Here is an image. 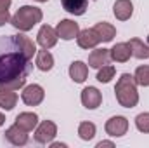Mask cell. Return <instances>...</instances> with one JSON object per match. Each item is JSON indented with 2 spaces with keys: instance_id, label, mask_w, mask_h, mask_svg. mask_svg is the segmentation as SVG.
I'll return each mask as SVG.
<instances>
[{
  "instance_id": "obj_1",
  "label": "cell",
  "mask_w": 149,
  "mask_h": 148,
  "mask_svg": "<svg viewBox=\"0 0 149 148\" xmlns=\"http://www.w3.org/2000/svg\"><path fill=\"white\" fill-rule=\"evenodd\" d=\"M37 54V45L24 32L17 35L0 37V85L26 78L33 70V56Z\"/></svg>"
},
{
  "instance_id": "obj_2",
  "label": "cell",
  "mask_w": 149,
  "mask_h": 148,
  "mask_svg": "<svg viewBox=\"0 0 149 148\" xmlns=\"http://www.w3.org/2000/svg\"><path fill=\"white\" fill-rule=\"evenodd\" d=\"M114 96L120 106L123 108H134L139 103V91H137V82L134 75L121 73L114 85Z\"/></svg>"
},
{
  "instance_id": "obj_3",
  "label": "cell",
  "mask_w": 149,
  "mask_h": 148,
  "mask_svg": "<svg viewBox=\"0 0 149 148\" xmlns=\"http://www.w3.org/2000/svg\"><path fill=\"white\" fill-rule=\"evenodd\" d=\"M42 18H43L42 9H38L35 5H23L10 18V25L16 30L26 33V32L33 30V26H37L38 23H42Z\"/></svg>"
},
{
  "instance_id": "obj_4",
  "label": "cell",
  "mask_w": 149,
  "mask_h": 148,
  "mask_svg": "<svg viewBox=\"0 0 149 148\" xmlns=\"http://www.w3.org/2000/svg\"><path fill=\"white\" fill-rule=\"evenodd\" d=\"M57 136V125L52 120H43L35 127V141L40 145H49Z\"/></svg>"
},
{
  "instance_id": "obj_5",
  "label": "cell",
  "mask_w": 149,
  "mask_h": 148,
  "mask_svg": "<svg viewBox=\"0 0 149 148\" xmlns=\"http://www.w3.org/2000/svg\"><path fill=\"white\" fill-rule=\"evenodd\" d=\"M45 98V91L42 85L38 84H30V85H24L23 87V92H21V99L24 105L28 106H38Z\"/></svg>"
},
{
  "instance_id": "obj_6",
  "label": "cell",
  "mask_w": 149,
  "mask_h": 148,
  "mask_svg": "<svg viewBox=\"0 0 149 148\" xmlns=\"http://www.w3.org/2000/svg\"><path fill=\"white\" fill-rule=\"evenodd\" d=\"M104 129H106L108 136H111V138H121L128 131V118L123 117V115H114V117H111L106 122Z\"/></svg>"
},
{
  "instance_id": "obj_7",
  "label": "cell",
  "mask_w": 149,
  "mask_h": 148,
  "mask_svg": "<svg viewBox=\"0 0 149 148\" xmlns=\"http://www.w3.org/2000/svg\"><path fill=\"white\" fill-rule=\"evenodd\" d=\"M80 99H81V105H83L87 110H95V108H99L101 103H102V92H101L97 87L88 85V87H85V89L81 91Z\"/></svg>"
},
{
  "instance_id": "obj_8",
  "label": "cell",
  "mask_w": 149,
  "mask_h": 148,
  "mask_svg": "<svg viewBox=\"0 0 149 148\" xmlns=\"http://www.w3.org/2000/svg\"><path fill=\"white\" fill-rule=\"evenodd\" d=\"M56 33L63 40H73L80 33V26H78V23H74L73 19H61L57 23V26H56Z\"/></svg>"
},
{
  "instance_id": "obj_9",
  "label": "cell",
  "mask_w": 149,
  "mask_h": 148,
  "mask_svg": "<svg viewBox=\"0 0 149 148\" xmlns=\"http://www.w3.org/2000/svg\"><path fill=\"white\" fill-rule=\"evenodd\" d=\"M5 140L10 143V145H14V147H24L28 141H30V136H28V131H24V129H21L19 125H10L9 129H5Z\"/></svg>"
},
{
  "instance_id": "obj_10",
  "label": "cell",
  "mask_w": 149,
  "mask_h": 148,
  "mask_svg": "<svg viewBox=\"0 0 149 148\" xmlns=\"http://www.w3.org/2000/svg\"><path fill=\"white\" fill-rule=\"evenodd\" d=\"M57 33L52 26L49 25H43L40 30H38V35H37V44L42 47V49H52L56 44H57Z\"/></svg>"
},
{
  "instance_id": "obj_11",
  "label": "cell",
  "mask_w": 149,
  "mask_h": 148,
  "mask_svg": "<svg viewBox=\"0 0 149 148\" xmlns=\"http://www.w3.org/2000/svg\"><path fill=\"white\" fill-rule=\"evenodd\" d=\"M76 44L80 49H95L101 44V40L97 37V33L94 32V28H85V30H80L76 37Z\"/></svg>"
},
{
  "instance_id": "obj_12",
  "label": "cell",
  "mask_w": 149,
  "mask_h": 148,
  "mask_svg": "<svg viewBox=\"0 0 149 148\" xmlns=\"http://www.w3.org/2000/svg\"><path fill=\"white\" fill-rule=\"evenodd\" d=\"M113 14L118 21H128L134 14L132 0H116L114 5H113Z\"/></svg>"
},
{
  "instance_id": "obj_13",
  "label": "cell",
  "mask_w": 149,
  "mask_h": 148,
  "mask_svg": "<svg viewBox=\"0 0 149 148\" xmlns=\"http://www.w3.org/2000/svg\"><path fill=\"white\" fill-rule=\"evenodd\" d=\"M109 61H111L109 49H104V47H102V49H94V51L90 52V56H88V66H92V68H95V70H99V68L109 65Z\"/></svg>"
},
{
  "instance_id": "obj_14",
  "label": "cell",
  "mask_w": 149,
  "mask_h": 148,
  "mask_svg": "<svg viewBox=\"0 0 149 148\" xmlns=\"http://www.w3.org/2000/svg\"><path fill=\"white\" fill-rule=\"evenodd\" d=\"M109 56H111V61H114V63H127L130 59V56H132V51H130L128 42L114 44L111 49H109Z\"/></svg>"
},
{
  "instance_id": "obj_15",
  "label": "cell",
  "mask_w": 149,
  "mask_h": 148,
  "mask_svg": "<svg viewBox=\"0 0 149 148\" xmlns=\"http://www.w3.org/2000/svg\"><path fill=\"white\" fill-rule=\"evenodd\" d=\"M14 124L30 132V131H33L38 125V115L35 111H23V113H19V115L16 117Z\"/></svg>"
},
{
  "instance_id": "obj_16",
  "label": "cell",
  "mask_w": 149,
  "mask_h": 148,
  "mask_svg": "<svg viewBox=\"0 0 149 148\" xmlns=\"http://www.w3.org/2000/svg\"><path fill=\"white\" fill-rule=\"evenodd\" d=\"M94 32L97 33L99 40H101V42H104V44L111 42L113 38L116 37V28L113 26L111 23H108V21L95 23V26H94Z\"/></svg>"
},
{
  "instance_id": "obj_17",
  "label": "cell",
  "mask_w": 149,
  "mask_h": 148,
  "mask_svg": "<svg viewBox=\"0 0 149 148\" xmlns=\"http://www.w3.org/2000/svg\"><path fill=\"white\" fill-rule=\"evenodd\" d=\"M61 5L73 16H83L88 9V0H61Z\"/></svg>"
},
{
  "instance_id": "obj_18",
  "label": "cell",
  "mask_w": 149,
  "mask_h": 148,
  "mask_svg": "<svg viewBox=\"0 0 149 148\" xmlns=\"http://www.w3.org/2000/svg\"><path fill=\"white\" fill-rule=\"evenodd\" d=\"M128 45H130L134 58H137V59H148L149 58V44H146L144 40L134 37L128 40Z\"/></svg>"
},
{
  "instance_id": "obj_19",
  "label": "cell",
  "mask_w": 149,
  "mask_h": 148,
  "mask_svg": "<svg viewBox=\"0 0 149 148\" xmlns=\"http://www.w3.org/2000/svg\"><path fill=\"white\" fill-rule=\"evenodd\" d=\"M70 77L76 84H83L88 77V66L83 61H73L70 65Z\"/></svg>"
},
{
  "instance_id": "obj_20",
  "label": "cell",
  "mask_w": 149,
  "mask_h": 148,
  "mask_svg": "<svg viewBox=\"0 0 149 148\" xmlns=\"http://www.w3.org/2000/svg\"><path fill=\"white\" fill-rule=\"evenodd\" d=\"M35 65L40 72H50L54 68V56L49 52V49H42L37 51V58H35Z\"/></svg>"
},
{
  "instance_id": "obj_21",
  "label": "cell",
  "mask_w": 149,
  "mask_h": 148,
  "mask_svg": "<svg viewBox=\"0 0 149 148\" xmlns=\"http://www.w3.org/2000/svg\"><path fill=\"white\" fill-rule=\"evenodd\" d=\"M17 94L14 91H0V108L5 111L12 110L17 105Z\"/></svg>"
},
{
  "instance_id": "obj_22",
  "label": "cell",
  "mask_w": 149,
  "mask_h": 148,
  "mask_svg": "<svg viewBox=\"0 0 149 148\" xmlns=\"http://www.w3.org/2000/svg\"><path fill=\"white\" fill-rule=\"evenodd\" d=\"M95 132H97V127H95L94 122H81V124L78 125V136H80L83 141L94 140Z\"/></svg>"
},
{
  "instance_id": "obj_23",
  "label": "cell",
  "mask_w": 149,
  "mask_h": 148,
  "mask_svg": "<svg viewBox=\"0 0 149 148\" xmlns=\"http://www.w3.org/2000/svg\"><path fill=\"white\" fill-rule=\"evenodd\" d=\"M134 78L137 82V85H142V87H149V66L148 65H141L135 68V73Z\"/></svg>"
},
{
  "instance_id": "obj_24",
  "label": "cell",
  "mask_w": 149,
  "mask_h": 148,
  "mask_svg": "<svg viewBox=\"0 0 149 148\" xmlns=\"http://www.w3.org/2000/svg\"><path fill=\"white\" fill-rule=\"evenodd\" d=\"M114 73H116V68H114L113 65H106V66L99 68V72H97V80H99L101 84H108V82H111V78L114 77Z\"/></svg>"
},
{
  "instance_id": "obj_25",
  "label": "cell",
  "mask_w": 149,
  "mask_h": 148,
  "mask_svg": "<svg viewBox=\"0 0 149 148\" xmlns=\"http://www.w3.org/2000/svg\"><path fill=\"white\" fill-rule=\"evenodd\" d=\"M10 4L12 0H0V26H3L5 23H10V18H12L9 12Z\"/></svg>"
},
{
  "instance_id": "obj_26",
  "label": "cell",
  "mask_w": 149,
  "mask_h": 148,
  "mask_svg": "<svg viewBox=\"0 0 149 148\" xmlns=\"http://www.w3.org/2000/svg\"><path fill=\"white\" fill-rule=\"evenodd\" d=\"M135 127L144 132V134H149V111H144V113H139L135 117Z\"/></svg>"
},
{
  "instance_id": "obj_27",
  "label": "cell",
  "mask_w": 149,
  "mask_h": 148,
  "mask_svg": "<svg viewBox=\"0 0 149 148\" xmlns=\"http://www.w3.org/2000/svg\"><path fill=\"white\" fill-rule=\"evenodd\" d=\"M104 147H114L113 141H99L97 143V148H104Z\"/></svg>"
},
{
  "instance_id": "obj_28",
  "label": "cell",
  "mask_w": 149,
  "mask_h": 148,
  "mask_svg": "<svg viewBox=\"0 0 149 148\" xmlns=\"http://www.w3.org/2000/svg\"><path fill=\"white\" fill-rule=\"evenodd\" d=\"M52 148H66V143H49Z\"/></svg>"
},
{
  "instance_id": "obj_29",
  "label": "cell",
  "mask_w": 149,
  "mask_h": 148,
  "mask_svg": "<svg viewBox=\"0 0 149 148\" xmlns=\"http://www.w3.org/2000/svg\"><path fill=\"white\" fill-rule=\"evenodd\" d=\"M3 124H5V115H3V113L0 111V127H2Z\"/></svg>"
},
{
  "instance_id": "obj_30",
  "label": "cell",
  "mask_w": 149,
  "mask_h": 148,
  "mask_svg": "<svg viewBox=\"0 0 149 148\" xmlns=\"http://www.w3.org/2000/svg\"><path fill=\"white\" fill-rule=\"evenodd\" d=\"M35 2H42L43 4V2H49V0H35Z\"/></svg>"
}]
</instances>
